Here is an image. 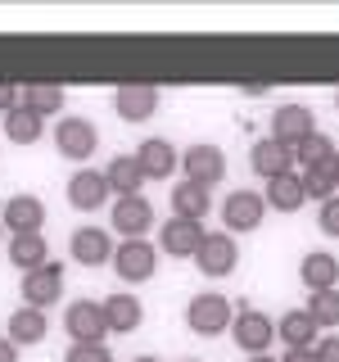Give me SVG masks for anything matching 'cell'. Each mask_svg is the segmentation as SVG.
Masks as SVG:
<instances>
[{
	"label": "cell",
	"mask_w": 339,
	"mask_h": 362,
	"mask_svg": "<svg viewBox=\"0 0 339 362\" xmlns=\"http://www.w3.org/2000/svg\"><path fill=\"white\" fill-rule=\"evenodd\" d=\"M231 303H226V294L218 290H208V294H195L190 299V308H186V322H190V331L195 335H222V331H231Z\"/></svg>",
	"instance_id": "cell-1"
},
{
	"label": "cell",
	"mask_w": 339,
	"mask_h": 362,
	"mask_svg": "<svg viewBox=\"0 0 339 362\" xmlns=\"http://www.w3.org/2000/svg\"><path fill=\"white\" fill-rule=\"evenodd\" d=\"M235 263H240V249H235V235L231 231H203V240L195 249V267L203 276H231Z\"/></svg>",
	"instance_id": "cell-2"
},
{
	"label": "cell",
	"mask_w": 339,
	"mask_h": 362,
	"mask_svg": "<svg viewBox=\"0 0 339 362\" xmlns=\"http://www.w3.org/2000/svg\"><path fill=\"white\" fill-rule=\"evenodd\" d=\"M18 294H23V303H28V308H41L45 313L64 294V267L59 263H41L37 272H23Z\"/></svg>",
	"instance_id": "cell-3"
},
{
	"label": "cell",
	"mask_w": 339,
	"mask_h": 362,
	"mask_svg": "<svg viewBox=\"0 0 339 362\" xmlns=\"http://www.w3.org/2000/svg\"><path fill=\"white\" fill-rule=\"evenodd\" d=\"M231 335H235V344L254 358V354H267L271 335H276V322H271L267 313H258V308H240L231 317Z\"/></svg>",
	"instance_id": "cell-4"
},
{
	"label": "cell",
	"mask_w": 339,
	"mask_h": 362,
	"mask_svg": "<svg viewBox=\"0 0 339 362\" xmlns=\"http://www.w3.org/2000/svg\"><path fill=\"white\" fill-rule=\"evenodd\" d=\"M64 326H68V335H73V344H105V335H109L105 308L90 303V299H77L73 308L64 313Z\"/></svg>",
	"instance_id": "cell-5"
},
{
	"label": "cell",
	"mask_w": 339,
	"mask_h": 362,
	"mask_svg": "<svg viewBox=\"0 0 339 362\" xmlns=\"http://www.w3.org/2000/svg\"><path fill=\"white\" fill-rule=\"evenodd\" d=\"M158 267V249L150 240H122L113 249V272L122 281H150Z\"/></svg>",
	"instance_id": "cell-6"
},
{
	"label": "cell",
	"mask_w": 339,
	"mask_h": 362,
	"mask_svg": "<svg viewBox=\"0 0 339 362\" xmlns=\"http://www.w3.org/2000/svg\"><path fill=\"white\" fill-rule=\"evenodd\" d=\"M263 213H267V199L258 190H231L222 204V222L226 231H258L263 226Z\"/></svg>",
	"instance_id": "cell-7"
},
{
	"label": "cell",
	"mask_w": 339,
	"mask_h": 362,
	"mask_svg": "<svg viewBox=\"0 0 339 362\" xmlns=\"http://www.w3.org/2000/svg\"><path fill=\"white\" fill-rule=\"evenodd\" d=\"M181 168H186V181H195V186H218L226 177V154L218 145H190L186 158H181Z\"/></svg>",
	"instance_id": "cell-8"
},
{
	"label": "cell",
	"mask_w": 339,
	"mask_h": 362,
	"mask_svg": "<svg viewBox=\"0 0 339 362\" xmlns=\"http://www.w3.org/2000/svg\"><path fill=\"white\" fill-rule=\"evenodd\" d=\"M54 145H59L64 158H90L95 145H100V132H95V122H86V118H59Z\"/></svg>",
	"instance_id": "cell-9"
},
{
	"label": "cell",
	"mask_w": 339,
	"mask_h": 362,
	"mask_svg": "<svg viewBox=\"0 0 339 362\" xmlns=\"http://www.w3.org/2000/svg\"><path fill=\"white\" fill-rule=\"evenodd\" d=\"M150 222H154V204L145 195H122L113 204V231H122L127 240H145Z\"/></svg>",
	"instance_id": "cell-10"
},
{
	"label": "cell",
	"mask_w": 339,
	"mask_h": 362,
	"mask_svg": "<svg viewBox=\"0 0 339 362\" xmlns=\"http://www.w3.org/2000/svg\"><path fill=\"white\" fill-rule=\"evenodd\" d=\"M113 109H118V118H127V122L154 118V109H158V86H150V82H122L118 95H113Z\"/></svg>",
	"instance_id": "cell-11"
},
{
	"label": "cell",
	"mask_w": 339,
	"mask_h": 362,
	"mask_svg": "<svg viewBox=\"0 0 339 362\" xmlns=\"http://www.w3.org/2000/svg\"><path fill=\"white\" fill-rule=\"evenodd\" d=\"M316 132V122H312V109L308 105H280L276 113H271V141H280V145H299L303 136H312Z\"/></svg>",
	"instance_id": "cell-12"
},
{
	"label": "cell",
	"mask_w": 339,
	"mask_h": 362,
	"mask_svg": "<svg viewBox=\"0 0 339 362\" xmlns=\"http://www.w3.org/2000/svg\"><path fill=\"white\" fill-rule=\"evenodd\" d=\"M249 163H254V173L258 177H285L294 173V150L290 145H280V141H271V136H263V141H254V150H249Z\"/></svg>",
	"instance_id": "cell-13"
},
{
	"label": "cell",
	"mask_w": 339,
	"mask_h": 362,
	"mask_svg": "<svg viewBox=\"0 0 339 362\" xmlns=\"http://www.w3.org/2000/svg\"><path fill=\"white\" fill-rule=\"evenodd\" d=\"M41 222H45V204L37 195H14L0 213V226H9L14 235H37Z\"/></svg>",
	"instance_id": "cell-14"
},
{
	"label": "cell",
	"mask_w": 339,
	"mask_h": 362,
	"mask_svg": "<svg viewBox=\"0 0 339 362\" xmlns=\"http://www.w3.org/2000/svg\"><path fill=\"white\" fill-rule=\"evenodd\" d=\"M68 254H73L82 267H100V263H109V258H113L109 231H100V226H77L73 240H68Z\"/></svg>",
	"instance_id": "cell-15"
},
{
	"label": "cell",
	"mask_w": 339,
	"mask_h": 362,
	"mask_svg": "<svg viewBox=\"0 0 339 362\" xmlns=\"http://www.w3.org/2000/svg\"><path fill=\"white\" fill-rule=\"evenodd\" d=\"M199 240H203V226H199V222H190V218H172V222H163L158 249H163V254H172V258H195Z\"/></svg>",
	"instance_id": "cell-16"
},
{
	"label": "cell",
	"mask_w": 339,
	"mask_h": 362,
	"mask_svg": "<svg viewBox=\"0 0 339 362\" xmlns=\"http://www.w3.org/2000/svg\"><path fill=\"white\" fill-rule=\"evenodd\" d=\"M105 199H109V181H105V173H95V168H82V173L68 181V204H73V209L95 213Z\"/></svg>",
	"instance_id": "cell-17"
},
{
	"label": "cell",
	"mask_w": 339,
	"mask_h": 362,
	"mask_svg": "<svg viewBox=\"0 0 339 362\" xmlns=\"http://www.w3.org/2000/svg\"><path fill=\"white\" fill-rule=\"evenodd\" d=\"M136 163H141V173L154 177V181L172 177V173H177V150H172V141H163V136H150V141H141V150H136Z\"/></svg>",
	"instance_id": "cell-18"
},
{
	"label": "cell",
	"mask_w": 339,
	"mask_h": 362,
	"mask_svg": "<svg viewBox=\"0 0 339 362\" xmlns=\"http://www.w3.org/2000/svg\"><path fill=\"white\" fill-rule=\"evenodd\" d=\"M276 335L285 339V349H312L316 339H321V326H316L303 308H290V313L276 322Z\"/></svg>",
	"instance_id": "cell-19"
},
{
	"label": "cell",
	"mask_w": 339,
	"mask_h": 362,
	"mask_svg": "<svg viewBox=\"0 0 339 362\" xmlns=\"http://www.w3.org/2000/svg\"><path fill=\"white\" fill-rule=\"evenodd\" d=\"M100 308H105V322H109V331H136V326H141V317H145V308H141V299H136V294H127V290H118V294H109L105 303H100Z\"/></svg>",
	"instance_id": "cell-20"
},
{
	"label": "cell",
	"mask_w": 339,
	"mask_h": 362,
	"mask_svg": "<svg viewBox=\"0 0 339 362\" xmlns=\"http://www.w3.org/2000/svg\"><path fill=\"white\" fill-rule=\"evenodd\" d=\"M41 132H45V118H41V113H32L23 100L5 113V136H9L14 145H37Z\"/></svg>",
	"instance_id": "cell-21"
},
{
	"label": "cell",
	"mask_w": 339,
	"mask_h": 362,
	"mask_svg": "<svg viewBox=\"0 0 339 362\" xmlns=\"http://www.w3.org/2000/svg\"><path fill=\"white\" fill-rule=\"evenodd\" d=\"M105 181H109V190H118V199H122V195H141L145 173H141V163H136V154H122V158H113V163L105 168Z\"/></svg>",
	"instance_id": "cell-22"
},
{
	"label": "cell",
	"mask_w": 339,
	"mask_h": 362,
	"mask_svg": "<svg viewBox=\"0 0 339 362\" xmlns=\"http://www.w3.org/2000/svg\"><path fill=\"white\" fill-rule=\"evenodd\" d=\"M271 209H280V213H294V209H303V177L299 173H285V177H271L267 181V195H263Z\"/></svg>",
	"instance_id": "cell-23"
},
{
	"label": "cell",
	"mask_w": 339,
	"mask_h": 362,
	"mask_svg": "<svg viewBox=\"0 0 339 362\" xmlns=\"http://www.w3.org/2000/svg\"><path fill=\"white\" fill-rule=\"evenodd\" d=\"M299 276H303V286L308 290H335V281H339V258L335 254H308L299 263Z\"/></svg>",
	"instance_id": "cell-24"
},
{
	"label": "cell",
	"mask_w": 339,
	"mask_h": 362,
	"mask_svg": "<svg viewBox=\"0 0 339 362\" xmlns=\"http://www.w3.org/2000/svg\"><path fill=\"white\" fill-rule=\"evenodd\" d=\"M45 331H50V326H45L41 308H28V303H23V308L9 317V344H41Z\"/></svg>",
	"instance_id": "cell-25"
},
{
	"label": "cell",
	"mask_w": 339,
	"mask_h": 362,
	"mask_svg": "<svg viewBox=\"0 0 339 362\" xmlns=\"http://www.w3.org/2000/svg\"><path fill=\"white\" fill-rule=\"evenodd\" d=\"M9 263L18 272H37L41 263H50V249H45V235H14L9 240Z\"/></svg>",
	"instance_id": "cell-26"
},
{
	"label": "cell",
	"mask_w": 339,
	"mask_h": 362,
	"mask_svg": "<svg viewBox=\"0 0 339 362\" xmlns=\"http://www.w3.org/2000/svg\"><path fill=\"white\" fill-rule=\"evenodd\" d=\"M208 209H213V195L203 186H195V181H181V186H172V213H177V218L199 222Z\"/></svg>",
	"instance_id": "cell-27"
},
{
	"label": "cell",
	"mask_w": 339,
	"mask_h": 362,
	"mask_svg": "<svg viewBox=\"0 0 339 362\" xmlns=\"http://www.w3.org/2000/svg\"><path fill=\"white\" fill-rule=\"evenodd\" d=\"M23 105H28L32 113H59L64 109V86H54V82H32L28 90H23Z\"/></svg>",
	"instance_id": "cell-28"
},
{
	"label": "cell",
	"mask_w": 339,
	"mask_h": 362,
	"mask_svg": "<svg viewBox=\"0 0 339 362\" xmlns=\"http://www.w3.org/2000/svg\"><path fill=\"white\" fill-rule=\"evenodd\" d=\"M294 158H299L303 168H316V163H331L335 158V141L326 132H312V136H303L299 145H294Z\"/></svg>",
	"instance_id": "cell-29"
},
{
	"label": "cell",
	"mask_w": 339,
	"mask_h": 362,
	"mask_svg": "<svg viewBox=\"0 0 339 362\" xmlns=\"http://www.w3.org/2000/svg\"><path fill=\"white\" fill-rule=\"evenodd\" d=\"M303 195L316 199V204H326L335 195V173H331V163H316V168H303Z\"/></svg>",
	"instance_id": "cell-30"
},
{
	"label": "cell",
	"mask_w": 339,
	"mask_h": 362,
	"mask_svg": "<svg viewBox=\"0 0 339 362\" xmlns=\"http://www.w3.org/2000/svg\"><path fill=\"white\" fill-rule=\"evenodd\" d=\"M303 313H308L316 326H339V290H312Z\"/></svg>",
	"instance_id": "cell-31"
},
{
	"label": "cell",
	"mask_w": 339,
	"mask_h": 362,
	"mask_svg": "<svg viewBox=\"0 0 339 362\" xmlns=\"http://www.w3.org/2000/svg\"><path fill=\"white\" fill-rule=\"evenodd\" d=\"M64 362H113L105 344H68Z\"/></svg>",
	"instance_id": "cell-32"
},
{
	"label": "cell",
	"mask_w": 339,
	"mask_h": 362,
	"mask_svg": "<svg viewBox=\"0 0 339 362\" xmlns=\"http://www.w3.org/2000/svg\"><path fill=\"white\" fill-rule=\"evenodd\" d=\"M316 226H321L326 235H339V195H331L321 204V213H316Z\"/></svg>",
	"instance_id": "cell-33"
},
{
	"label": "cell",
	"mask_w": 339,
	"mask_h": 362,
	"mask_svg": "<svg viewBox=\"0 0 339 362\" xmlns=\"http://www.w3.org/2000/svg\"><path fill=\"white\" fill-rule=\"evenodd\" d=\"M312 354H316V362H339V335L316 339V344H312Z\"/></svg>",
	"instance_id": "cell-34"
},
{
	"label": "cell",
	"mask_w": 339,
	"mask_h": 362,
	"mask_svg": "<svg viewBox=\"0 0 339 362\" xmlns=\"http://www.w3.org/2000/svg\"><path fill=\"white\" fill-rule=\"evenodd\" d=\"M18 105V86L14 82H0V113H9Z\"/></svg>",
	"instance_id": "cell-35"
},
{
	"label": "cell",
	"mask_w": 339,
	"mask_h": 362,
	"mask_svg": "<svg viewBox=\"0 0 339 362\" xmlns=\"http://www.w3.org/2000/svg\"><path fill=\"white\" fill-rule=\"evenodd\" d=\"M280 362H316V354H312V349H285Z\"/></svg>",
	"instance_id": "cell-36"
},
{
	"label": "cell",
	"mask_w": 339,
	"mask_h": 362,
	"mask_svg": "<svg viewBox=\"0 0 339 362\" xmlns=\"http://www.w3.org/2000/svg\"><path fill=\"white\" fill-rule=\"evenodd\" d=\"M0 362H18V344H9V339H0Z\"/></svg>",
	"instance_id": "cell-37"
},
{
	"label": "cell",
	"mask_w": 339,
	"mask_h": 362,
	"mask_svg": "<svg viewBox=\"0 0 339 362\" xmlns=\"http://www.w3.org/2000/svg\"><path fill=\"white\" fill-rule=\"evenodd\" d=\"M331 173H335V190H339V150H335V158H331Z\"/></svg>",
	"instance_id": "cell-38"
},
{
	"label": "cell",
	"mask_w": 339,
	"mask_h": 362,
	"mask_svg": "<svg viewBox=\"0 0 339 362\" xmlns=\"http://www.w3.org/2000/svg\"><path fill=\"white\" fill-rule=\"evenodd\" d=\"M249 362H276V358H267V354H254V358H249Z\"/></svg>",
	"instance_id": "cell-39"
},
{
	"label": "cell",
	"mask_w": 339,
	"mask_h": 362,
	"mask_svg": "<svg viewBox=\"0 0 339 362\" xmlns=\"http://www.w3.org/2000/svg\"><path fill=\"white\" fill-rule=\"evenodd\" d=\"M131 362H158V358H150V354H141V358H131Z\"/></svg>",
	"instance_id": "cell-40"
},
{
	"label": "cell",
	"mask_w": 339,
	"mask_h": 362,
	"mask_svg": "<svg viewBox=\"0 0 339 362\" xmlns=\"http://www.w3.org/2000/svg\"><path fill=\"white\" fill-rule=\"evenodd\" d=\"M181 362H199V358H181Z\"/></svg>",
	"instance_id": "cell-41"
},
{
	"label": "cell",
	"mask_w": 339,
	"mask_h": 362,
	"mask_svg": "<svg viewBox=\"0 0 339 362\" xmlns=\"http://www.w3.org/2000/svg\"><path fill=\"white\" fill-rule=\"evenodd\" d=\"M335 109H339V95H335Z\"/></svg>",
	"instance_id": "cell-42"
}]
</instances>
